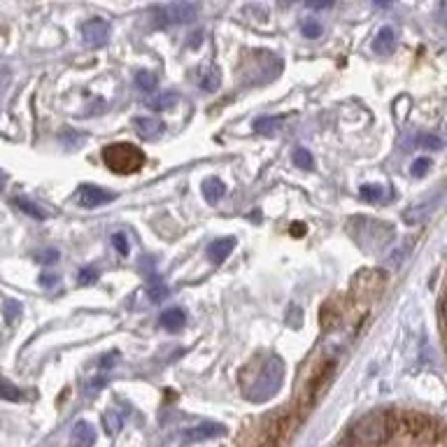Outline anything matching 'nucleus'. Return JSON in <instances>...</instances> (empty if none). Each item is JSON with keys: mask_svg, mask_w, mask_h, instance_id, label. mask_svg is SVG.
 Segmentation results:
<instances>
[{"mask_svg": "<svg viewBox=\"0 0 447 447\" xmlns=\"http://www.w3.org/2000/svg\"><path fill=\"white\" fill-rule=\"evenodd\" d=\"M377 447H447V422L422 412H389V433Z\"/></svg>", "mask_w": 447, "mask_h": 447, "instance_id": "nucleus-1", "label": "nucleus"}, {"mask_svg": "<svg viewBox=\"0 0 447 447\" xmlns=\"http://www.w3.org/2000/svg\"><path fill=\"white\" fill-rule=\"evenodd\" d=\"M282 377H284V363L280 356H268L261 363L259 372L254 375V380L247 384V398L254 403H266L270 401L282 387Z\"/></svg>", "mask_w": 447, "mask_h": 447, "instance_id": "nucleus-2", "label": "nucleus"}, {"mask_svg": "<svg viewBox=\"0 0 447 447\" xmlns=\"http://www.w3.org/2000/svg\"><path fill=\"white\" fill-rule=\"evenodd\" d=\"M103 161L112 173L117 175H135L145 166V152L131 142H114L103 149Z\"/></svg>", "mask_w": 447, "mask_h": 447, "instance_id": "nucleus-3", "label": "nucleus"}, {"mask_svg": "<svg viewBox=\"0 0 447 447\" xmlns=\"http://www.w3.org/2000/svg\"><path fill=\"white\" fill-rule=\"evenodd\" d=\"M159 24L164 26H180V24H191L198 17V8L191 0H173L171 5L157 10Z\"/></svg>", "mask_w": 447, "mask_h": 447, "instance_id": "nucleus-4", "label": "nucleus"}, {"mask_svg": "<svg viewBox=\"0 0 447 447\" xmlns=\"http://www.w3.org/2000/svg\"><path fill=\"white\" fill-rule=\"evenodd\" d=\"M114 198H117V196H114L112 191H107V189L96 187V185H82L77 189V194H74V203H77L79 207H86V210L100 207V205H105V203H110Z\"/></svg>", "mask_w": 447, "mask_h": 447, "instance_id": "nucleus-5", "label": "nucleus"}, {"mask_svg": "<svg viewBox=\"0 0 447 447\" xmlns=\"http://www.w3.org/2000/svg\"><path fill=\"white\" fill-rule=\"evenodd\" d=\"M107 38H110V24L103 19H91V22L82 24V40L86 47L98 49L107 42Z\"/></svg>", "mask_w": 447, "mask_h": 447, "instance_id": "nucleus-6", "label": "nucleus"}, {"mask_svg": "<svg viewBox=\"0 0 447 447\" xmlns=\"http://www.w3.org/2000/svg\"><path fill=\"white\" fill-rule=\"evenodd\" d=\"M233 249H235V238H231V235H228V238H217L207 245V259L219 266V263H224L231 256Z\"/></svg>", "mask_w": 447, "mask_h": 447, "instance_id": "nucleus-7", "label": "nucleus"}, {"mask_svg": "<svg viewBox=\"0 0 447 447\" xmlns=\"http://www.w3.org/2000/svg\"><path fill=\"white\" fill-rule=\"evenodd\" d=\"M226 431L221 424H214V422H205V424H198L194 429H189L185 433V440L187 443H201V440H210V438H217Z\"/></svg>", "mask_w": 447, "mask_h": 447, "instance_id": "nucleus-8", "label": "nucleus"}, {"mask_svg": "<svg viewBox=\"0 0 447 447\" xmlns=\"http://www.w3.org/2000/svg\"><path fill=\"white\" fill-rule=\"evenodd\" d=\"M396 47V33L391 26H384V29L377 31V36L372 38V52L380 54V56H387V54L394 52Z\"/></svg>", "mask_w": 447, "mask_h": 447, "instance_id": "nucleus-9", "label": "nucleus"}, {"mask_svg": "<svg viewBox=\"0 0 447 447\" xmlns=\"http://www.w3.org/2000/svg\"><path fill=\"white\" fill-rule=\"evenodd\" d=\"M133 128H135V133H138L140 138L154 140V138H159L161 131H164V124H161L159 119H154V117H135L133 119Z\"/></svg>", "mask_w": 447, "mask_h": 447, "instance_id": "nucleus-10", "label": "nucleus"}, {"mask_svg": "<svg viewBox=\"0 0 447 447\" xmlns=\"http://www.w3.org/2000/svg\"><path fill=\"white\" fill-rule=\"evenodd\" d=\"M185 324H187V315H185V310H180V308H171L161 315V327L173 331V334H178V331L185 329Z\"/></svg>", "mask_w": 447, "mask_h": 447, "instance_id": "nucleus-11", "label": "nucleus"}, {"mask_svg": "<svg viewBox=\"0 0 447 447\" xmlns=\"http://www.w3.org/2000/svg\"><path fill=\"white\" fill-rule=\"evenodd\" d=\"M72 440L77 447H91L96 443V431H93V426L89 422H77L72 429Z\"/></svg>", "mask_w": 447, "mask_h": 447, "instance_id": "nucleus-12", "label": "nucleus"}, {"mask_svg": "<svg viewBox=\"0 0 447 447\" xmlns=\"http://www.w3.org/2000/svg\"><path fill=\"white\" fill-rule=\"evenodd\" d=\"M226 194V185L219 178H207L203 182V196H205L207 203H219Z\"/></svg>", "mask_w": 447, "mask_h": 447, "instance_id": "nucleus-13", "label": "nucleus"}, {"mask_svg": "<svg viewBox=\"0 0 447 447\" xmlns=\"http://www.w3.org/2000/svg\"><path fill=\"white\" fill-rule=\"evenodd\" d=\"M12 205H15L17 210H22V212H26L29 217H33V219H38V221H45L47 219L45 210L38 207L36 203H31L29 198H15V201H12Z\"/></svg>", "mask_w": 447, "mask_h": 447, "instance_id": "nucleus-14", "label": "nucleus"}, {"mask_svg": "<svg viewBox=\"0 0 447 447\" xmlns=\"http://www.w3.org/2000/svg\"><path fill=\"white\" fill-rule=\"evenodd\" d=\"M175 103H178V93L175 91L157 93V96H152L147 100V105L152 107V110H168V107H173Z\"/></svg>", "mask_w": 447, "mask_h": 447, "instance_id": "nucleus-15", "label": "nucleus"}, {"mask_svg": "<svg viewBox=\"0 0 447 447\" xmlns=\"http://www.w3.org/2000/svg\"><path fill=\"white\" fill-rule=\"evenodd\" d=\"M0 398H3V401L19 403V401H26V394L12 382L5 380V377H0Z\"/></svg>", "mask_w": 447, "mask_h": 447, "instance_id": "nucleus-16", "label": "nucleus"}, {"mask_svg": "<svg viewBox=\"0 0 447 447\" xmlns=\"http://www.w3.org/2000/svg\"><path fill=\"white\" fill-rule=\"evenodd\" d=\"M219 82H221V77H219V72L214 70V68H207V70H203L201 72V77H198V86L203 91H207V93H212L219 89Z\"/></svg>", "mask_w": 447, "mask_h": 447, "instance_id": "nucleus-17", "label": "nucleus"}, {"mask_svg": "<svg viewBox=\"0 0 447 447\" xmlns=\"http://www.w3.org/2000/svg\"><path fill=\"white\" fill-rule=\"evenodd\" d=\"M287 429H291L289 419H280L275 429L270 431L268 440H266V443H261L259 447H280V445H282V440H284V433H287Z\"/></svg>", "mask_w": 447, "mask_h": 447, "instance_id": "nucleus-18", "label": "nucleus"}, {"mask_svg": "<svg viewBox=\"0 0 447 447\" xmlns=\"http://www.w3.org/2000/svg\"><path fill=\"white\" fill-rule=\"evenodd\" d=\"M157 84H159V77L154 72H149V70H140L138 74H135V86H138L140 91H145V93H152L154 89H157Z\"/></svg>", "mask_w": 447, "mask_h": 447, "instance_id": "nucleus-19", "label": "nucleus"}, {"mask_svg": "<svg viewBox=\"0 0 447 447\" xmlns=\"http://www.w3.org/2000/svg\"><path fill=\"white\" fill-rule=\"evenodd\" d=\"M147 296L152 298V303H161V301H166V298L171 296V289H168L166 284L159 280V277H152L149 289H147Z\"/></svg>", "mask_w": 447, "mask_h": 447, "instance_id": "nucleus-20", "label": "nucleus"}, {"mask_svg": "<svg viewBox=\"0 0 447 447\" xmlns=\"http://www.w3.org/2000/svg\"><path fill=\"white\" fill-rule=\"evenodd\" d=\"M280 128H282V119L280 117H261V119L254 121V131L266 133V135L280 131Z\"/></svg>", "mask_w": 447, "mask_h": 447, "instance_id": "nucleus-21", "label": "nucleus"}, {"mask_svg": "<svg viewBox=\"0 0 447 447\" xmlns=\"http://www.w3.org/2000/svg\"><path fill=\"white\" fill-rule=\"evenodd\" d=\"M294 164H296L298 168H303V171H310V168H313V154H310L306 147H296V152H294Z\"/></svg>", "mask_w": 447, "mask_h": 447, "instance_id": "nucleus-22", "label": "nucleus"}, {"mask_svg": "<svg viewBox=\"0 0 447 447\" xmlns=\"http://www.w3.org/2000/svg\"><path fill=\"white\" fill-rule=\"evenodd\" d=\"M301 31H303V36L310 38V40H315V38H320L322 36V24L317 22V19H306V22L301 24Z\"/></svg>", "mask_w": 447, "mask_h": 447, "instance_id": "nucleus-23", "label": "nucleus"}, {"mask_svg": "<svg viewBox=\"0 0 447 447\" xmlns=\"http://www.w3.org/2000/svg\"><path fill=\"white\" fill-rule=\"evenodd\" d=\"M359 194H361L363 201L375 203V201L382 198V187H377V185H363L361 189H359Z\"/></svg>", "mask_w": 447, "mask_h": 447, "instance_id": "nucleus-24", "label": "nucleus"}, {"mask_svg": "<svg viewBox=\"0 0 447 447\" xmlns=\"http://www.w3.org/2000/svg\"><path fill=\"white\" fill-rule=\"evenodd\" d=\"M19 315H22V306H19L17 301H12V298H8V301H5V320H8V324L15 322Z\"/></svg>", "mask_w": 447, "mask_h": 447, "instance_id": "nucleus-25", "label": "nucleus"}, {"mask_svg": "<svg viewBox=\"0 0 447 447\" xmlns=\"http://www.w3.org/2000/svg\"><path fill=\"white\" fill-rule=\"evenodd\" d=\"M38 263H56L58 261V249H40L36 254Z\"/></svg>", "mask_w": 447, "mask_h": 447, "instance_id": "nucleus-26", "label": "nucleus"}, {"mask_svg": "<svg viewBox=\"0 0 447 447\" xmlns=\"http://www.w3.org/2000/svg\"><path fill=\"white\" fill-rule=\"evenodd\" d=\"M77 280H79V284H93L98 280V270L96 268H82L79 270V275H77Z\"/></svg>", "mask_w": 447, "mask_h": 447, "instance_id": "nucleus-27", "label": "nucleus"}, {"mask_svg": "<svg viewBox=\"0 0 447 447\" xmlns=\"http://www.w3.org/2000/svg\"><path fill=\"white\" fill-rule=\"evenodd\" d=\"M431 168V161L429 159H417L415 164H412V168H410V173L415 175V178H424L426 175V171Z\"/></svg>", "mask_w": 447, "mask_h": 447, "instance_id": "nucleus-28", "label": "nucleus"}, {"mask_svg": "<svg viewBox=\"0 0 447 447\" xmlns=\"http://www.w3.org/2000/svg\"><path fill=\"white\" fill-rule=\"evenodd\" d=\"M112 245H114V249H117V252H119L121 256L128 254V240H126L124 233H114V235H112Z\"/></svg>", "mask_w": 447, "mask_h": 447, "instance_id": "nucleus-29", "label": "nucleus"}, {"mask_svg": "<svg viewBox=\"0 0 447 447\" xmlns=\"http://www.w3.org/2000/svg\"><path fill=\"white\" fill-rule=\"evenodd\" d=\"M117 361H119V352H107L105 356H100V359H98V366H100V368H103V370H107V368H110V366H114Z\"/></svg>", "mask_w": 447, "mask_h": 447, "instance_id": "nucleus-30", "label": "nucleus"}, {"mask_svg": "<svg viewBox=\"0 0 447 447\" xmlns=\"http://www.w3.org/2000/svg\"><path fill=\"white\" fill-rule=\"evenodd\" d=\"M105 426H107V431H110V433H112V431H117L119 426H121V419H119V415H117V412H114V410H112V412H107V415H105Z\"/></svg>", "mask_w": 447, "mask_h": 447, "instance_id": "nucleus-31", "label": "nucleus"}, {"mask_svg": "<svg viewBox=\"0 0 447 447\" xmlns=\"http://www.w3.org/2000/svg\"><path fill=\"white\" fill-rule=\"evenodd\" d=\"M419 145L429 147V149H440V147H443V142H440L436 135H422V138H419Z\"/></svg>", "mask_w": 447, "mask_h": 447, "instance_id": "nucleus-32", "label": "nucleus"}, {"mask_svg": "<svg viewBox=\"0 0 447 447\" xmlns=\"http://www.w3.org/2000/svg\"><path fill=\"white\" fill-rule=\"evenodd\" d=\"M310 10H329L334 5V0H306Z\"/></svg>", "mask_w": 447, "mask_h": 447, "instance_id": "nucleus-33", "label": "nucleus"}, {"mask_svg": "<svg viewBox=\"0 0 447 447\" xmlns=\"http://www.w3.org/2000/svg\"><path fill=\"white\" fill-rule=\"evenodd\" d=\"M40 284H42L45 289H52V287H56V284H58V277L45 273V275H40Z\"/></svg>", "mask_w": 447, "mask_h": 447, "instance_id": "nucleus-34", "label": "nucleus"}, {"mask_svg": "<svg viewBox=\"0 0 447 447\" xmlns=\"http://www.w3.org/2000/svg\"><path fill=\"white\" fill-rule=\"evenodd\" d=\"M372 3H375L377 8H389V5H391V0H372Z\"/></svg>", "mask_w": 447, "mask_h": 447, "instance_id": "nucleus-35", "label": "nucleus"}, {"mask_svg": "<svg viewBox=\"0 0 447 447\" xmlns=\"http://www.w3.org/2000/svg\"><path fill=\"white\" fill-rule=\"evenodd\" d=\"M291 233H294V235H303V233H306V226H294V228H291Z\"/></svg>", "mask_w": 447, "mask_h": 447, "instance_id": "nucleus-36", "label": "nucleus"}, {"mask_svg": "<svg viewBox=\"0 0 447 447\" xmlns=\"http://www.w3.org/2000/svg\"><path fill=\"white\" fill-rule=\"evenodd\" d=\"M3 185H5V178L0 175V191H3Z\"/></svg>", "mask_w": 447, "mask_h": 447, "instance_id": "nucleus-37", "label": "nucleus"}, {"mask_svg": "<svg viewBox=\"0 0 447 447\" xmlns=\"http://www.w3.org/2000/svg\"><path fill=\"white\" fill-rule=\"evenodd\" d=\"M284 3H287V5H291V3H296V0H284Z\"/></svg>", "mask_w": 447, "mask_h": 447, "instance_id": "nucleus-38", "label": "nucleus"}]
</instances>
